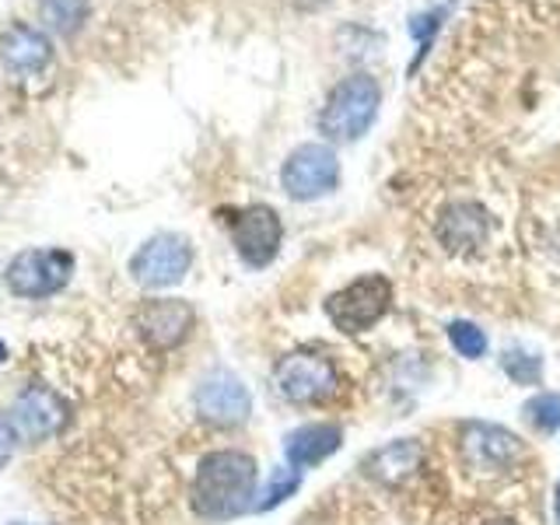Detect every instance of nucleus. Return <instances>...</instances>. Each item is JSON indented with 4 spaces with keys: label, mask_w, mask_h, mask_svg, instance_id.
Wrapping results in <instances>:
<instances>
[{
    "label": "nucleus",
    "mask_w": 560,
    "mask_h": 525,
    "mask_svg": "<svg viewBox=\"0 0 560 525\" xmlns=\"http://www.w3.org/2000/svg\"><path fill=\"white\" fill-rule=\"evenodd\" d=\"M4 361H8V343L0 340V364H4Z\"/></svg>",
    "instance_id": "393cba45"
},
{
    "label": "nucleus",
    "mask_w": 560,
    "mask_h": 525,
    "mask_svg": "<svg viewBox=\"0 0 560 525\" xmlns=\"http://www.w3.org/2000/svg\"><path fill=\"white\" fill-rule=\"evenodd\" d=\"M382 88L372 74H350L329 92L319 113V133L332 144H354L378 116Z\"/></svg>",
    "instance_id": "f03ea898"
},
{
    "label": "nucleus",
    "mask_w": 560,
    "mask_h": 525,
    "mask_svg": "<svg viewBox=\"0 0 560 525\" xmlns=\"http://www.w3.org/2000/svg\"><path fill=\"white\" fill-rule=\"evenodd\" d=\"M424 463V445L413 442V438H396V442H385L372 455H364V477H372L375 483L396 487L402 480H410L413 472Z\"/></svg>",
    "instance_id": "dca6fc26"
},
{
    "label": "nucleus",
    "mask_w": 560,
    "mask_h": 525,
    "mask_svg": "<svg viewBox=\"0 0 560 525\" xmlns=\"http://www.w3.org/2000/svg\"><path fill=\"white\" fill-rule=\"evenodd\" d=\"M525 424L539 434H550L560 431V393H539L522 407Z\"/></svg>",
    "instance_id": "aec40b11"
},
{
    "label": "nucleus",
    "mask_w": 560,
    "mask_h": 525,
    "mask_svg": "<svg viewBox=\"0 0 560 525\" xmlns=\"http://www.w3.org/2000/svg\"><path fill=\"white\" fill-rule=\"evenodd\" d=\"M70 277H74V256L63 249H25L4 270L8 288L18 298H52L70 284Z\"/></svg>",
    "instance_id": "1a4fd4ad"
},
{
    "label": "nucleus",
    "mask_w": 560,
    "mask_h": 525,
    "mask_svg": "<svg viewBox=\"0 0 560 525\" xmlns=\"http://www.w3.org/2000/svg\"><path fill=\"white\" fill-rule=\"evenodd\" d=\"M553 518H557V525H560V480H557V487H553Z\"/></svg>",
    "instance_id": "5701e85b"
},
{
    "label": "nucleus",
    "mask_w": 560,
    "mask_h": 525,
    "mask_svg": "<svg viewBox=\"0 0 560 525\" xmlns=\"http://www.w3.org/2000/svg\"><path fill=\"white\" fill-rule=\"evenodd\" d=\"M298 487H302V469H294V466L273 469L267 487H262L259 494H256V508H253V512H273L277 504H284L288 498L298 494Z\"/></svg>",
    "instance_id": "a211bd4d"
},
{
    "label": "nucleus",
    "mask_w": 560,
    "mask_h": 525,
    "mask_svg": "<svg viewBox=\"0 0 560 525\" xmlns=\"http://www.w3.org/2000/svg\"><path fill=\"white\" fill-rule=\"evenodd\" d=\"M14 445H18V431H14V424H11V417L0 413V472L8 469L11 455H14Z\"/></svg>",
    "instance_id": "4be33fe9"
},
{
    "label": "nucleus",
    "mask_w": 560,
    "mask_h": 525,
    "mask_svg": "<svg viewBox=\"0 0 560 525\" xmlns=\"http://www.w3.org/2000/svg\"><path fill=\"white\" fill-rule=\"evenodd\" d=\"M459 455L466 469L480 472V477H501L525 459V442L490 420H466L459 431Z\"/></svg>",
    "instance_id": "39448f33"
},
{
    "label": "nucleus",
    "mask_w": 560,
    "mask_h": 525,
    "mask_svg": "<svg viewBox=\"0 0 560 525\" xmlns=\"http://www.w3.org/2000/svg\"><path fill=\"white\" fill-rule=\"evenodd\" d=\"M88 18V0H39V22L57 35H74Z\"/></svg>",
    "instance_id": "f3484780"
},
{
    "label": "nucleus",
    "mask_w": 560,
    "mask_h": 525,
    "mask_svg": "<svg viewBox=\"0 0 560 525\" xmlns=\"http://www.w3.org/2000/svg\"><path fill=\"white\" fill-rule=\"evenodd\" d=\"M490 235V214L477 200H455L438 218V238L448 253H477Z\"/></svg>",
    "instance_id": "4468645a"
},
{
    "label": "nucleus",
    "mask_w": 560,
    "mask_h": 525,
    "mask_svg": "<svg viewBox=\"0 0 560 525\" xmlns=\"http://www.w3.org/2000/svg\"><path fill=\"white\" fill-rule=\"evenodd\" d=\"M273 389L294 407H326L343 393V375L319 350H291L273 364Z\"/></svg>",
    "instance_id": "7ed1b4c3"
},
{
    "label": "nucleus",
    "mask_w": 560,
    "mask_h": 525,
    "mask_svg": "<svg viewBox=\"0 0 560 525\" xmlns=\"http://www.w3.org/2000/svg\"><path fill=\"white\" fill-rule=\"evenodd\" d=\"M393 308V280L382 273H361L358 280H350L347 288L332 291L323 312L326 319L337 326L347 337H361V332L375 329Z\"/></svg>",
    "instance_id": "20e7f679"
},
{
    "label": "nucleus",
    "mask_w": 560,
    "mask_h": 525,
    "mask_svg": "<svg viewBox=\"0 0 560 525\" xmlns=\"http://www.w3.org/2000/svg\"><path fill=\"white\" fill-rule=\"evenodd\" d=\"M501 368L515 385H539L542 382V354H536V350L508 347L501 354Z\"/></svg>",
    "instance_id": "6ab92c4d"
},
{
    "label": "nucleus",
    "mask_w": 560,
    "mask_h": 525,
    "mask_svg": "<svg viewBox=\"0 0 560 525\" xmlns=\"http://www.w3.org/2000/svg\"><path fill=\"white\" fill-rule=\"evenodd\" d=\"M192 402H197V413L207 420V424H218V428H238L253 413L249 385H245L235 372H228V368L207 372L197 382V389H192Z\"/></svg>",
    "instance_id": "9d476101"
},
{
    "label": "nucleus",
    "mask_w": 560,
    "mask_h": 525,
    "mask_svg": "<svg viewBox=\"0 0 560 525\" xmlns=\"http://www.w3.org/2000/svg\"><path fill=\"white\" fill-rule=\"evenodd\" d=\"M189 267H192V245L186 235H175V232H162L148 238L130 256V277L140 288H154V291L183 284Z\"/></svg>",
    "instance_id": "6e6552de"
},
{
    "label": "nucleus",
    "mask_w": 560,
    "mask_h": 525,
    "mask_svg": "<svg viewBox=\"0 0 560 525\" xmlns=\"http://www.w3.org/2000/svg\"><path fill=\"white\" fill-rule=\"evenodd\" d=\"M448 343L459 350L466 361H480L487 354V332L469 319L448 323Z\"/></svg>",
    "instance_id": "412c9836"
},
{
    "label": "nucleus",
    "mask_w": 560,
    "mask_h": 525,
    "mask_svg": "<svg viewBox=\"0 0 560 525\" xmlns=\"http://www.w3.org/2000/svg\"><path fill=\"white\" fill-rule=\"evenodd\" d=\"M133 326L151 350H175L197 329V312L183 298H151L137 308Z\"/></svg>",
    "instance_id": "f8f14e48"
},
{
    "label": "nucleus",
    "mask_w": 560,
    "mask_h": 525,
    "mask_svg": "<svg viewBox=\"0 0 560 525\" xmlns=\"http://www.w3.org/2000/svg\"><path fill=\"white\" fill-rule=\"evenodd\" d=\"M52 63L49 35L25 22H11L0 32V67L14 78H35Z\"/></svg>",
    "instance_id": "ddd939ff"
},
{
    "label": "nucleus",
    "mask_w": 560,
    "mask_h": 525,
    "mask_svg": "<svg viewBox=\"0 0 560 525\" xmlns=\"http://www.w3.org/2000/svg\"><path fill=\"white\" fill-rule=\"evenodd\" d=\"M228 232H232V245L238 259L249 270H262L277 259L280 245H284V221L273 207L253 203L228 214Z\"/></svg>",
    "instance_id": "0eeeda50"
},
{
    "label": "nucleus",
    "mask_w": 560,
    "mask_h": 525,
    "mask_svg": "<svg viewBox=\"0 0 560 525\" xmlns=\"http://www.w3.org/2000/svg\"><path fill=\"white\" fill-rule=\"evenodd\" d=\"M343 445V428L337 420H312V424L294 428L284 438V459L294 469H308L326 463L329 455H337Z\"/></svg>",
    "instance_id": "2eb2a0df"
},
{
    "label": "nucleus",
    "mask_w": 560,
    "mask_h": 525,
    "mask_svg": "<svg viewBox=\"0 0 560 525\" xmlns=\"http://www.w3.org/2000/svg\"><path fill=\"white\" fill-rule=\"evenodd\" d=\"M280 186L291 200L308 203V200H323L332 189L340 186V158L329 144H302L288 154L284 168H280Z\"/></svg>",
    "instance_id": "423d86ee"
},
{
    "label": "nucleus",
    "mask_w": 560,
    "mask_h": 525,
    "mask_svg": "<svg viewBox=\"0 0 560 525\" xmlns=\"http://www.w3.org/2000/svg\"><path fill=\"white\" fill-rule=\"evenodd\" d=\"M256 483H259V469L249 452L238 448L207 452L197 463V472H192L189 504L207 522L238 518L256 508Z\"/></svg>",
    "instance_id": "f257e3e1"
},
{
    "label": "nucleus",
    "mask_w": 560,
    "mask_h": 525,
    "mask_svg": "<svg viewBox=\"0 0 560 525\" xmlns=\"http://www.w3.org/2000/svg\"><path fill=\"white\" fill-rule=\"evenodd\" d=\"M70 420V407L60 393L46 389V385H25L11 402V424L18 431V442L43 445L57 438Z\"/></svg>",
    "instance_id": "9b49d317"
},
{
    "label": "nucleus",
    "mask_w": 560,
    "mask_h": 525,
    "mask_svg": "<svg viewBox=\"0 0 560 525\" xmlns=\"http://www.w3.org/2000/svg\"><path fill=\"white\" fill-rule=\"evenodd\" d=\"M483 525H518L515 518H490V522H483Z\"/></svg>",
    "instance_id": "b1692460"
}]
</instances>
